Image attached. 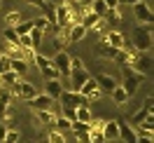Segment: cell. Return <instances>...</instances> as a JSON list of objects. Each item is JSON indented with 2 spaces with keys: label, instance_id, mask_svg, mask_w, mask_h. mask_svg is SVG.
<instances>
[{
  "label": "cell",
  "instance_id": "obj_26",
  "mask_svg": "<svg viewBox=\"0 0 154 143\" xmlns=\"http://www.w3.org/2000/svg\"><path fill=\"white\" fill-rule=\"evenodd\" d=\"M98 19H100V17H98V14H94V12L89 10L87 14H82V19H79V24H82V26H84L87 31H91V28H94V24H96Z\"/></svg>",
  "mask_w": 154,
  "mask_h": 143
},
{
  "label": "cell",
  "instance_id": "obj_30",
  "mask_svg": "<svg viewBox=\"0 0 154 143\" xmlns=\"http://www.w3.org/2000/svg\"><path fill=\"white\" fill-rule=\"evenodd\" d=\"M89 10L94 12V14H98V17H103V14L107 12V7H105V2H103V0H91Z\"/></svg>",
  "mask_w": 154,
  "mask_h": 143
},
{
  "label": "cell",
  "instance_id": "obj_9",
  "mask_svg": "<svg viewBox=\"0 0 154 143\" xmlns=\"http://www.w3.org/2000/svg\"><path fill=\"white\" fill-rule=\"evenodd\" d=\"M131 7H133V17H135L138 21H140V24H149V26H152V21H154L152 7H147V5H145L143 0H138V2H133Z\"/></svg>",
  "mask_w": 154,
  "mask_h": 143
},
{
  "label": "cell",
  "instance_id": "obj_21",
  "mask_svg": "<svg viewBox=\"0 0 154 143\" xmlns=\"http://www.w3.org/2000/svg\"><path fill=\"white\" fill-rule=\"evenodd\" d=\"M40 10L45 12L42 17L49 21V26H56V5H54V2H47V0H45V5H42Z\"/></svg>",
  "mask_w": 154,
  "mask_h": 143
},
{
  "label": "cell",
  "instance_id": "obj_48",
  "mask_svg": "<svg viewBox=\"0 0 154 143\" xmlns=\"http://www.w3.org/2000/svg\"><path fill=\"white\" fill-rule=\"evenodd\" d=\"M68 2H79V0H68Z\"/></svg>",
  "mask_w": 154,
  "mask_h": 143
},
{
  "label": "cell",
  "instance_id": "obj_15",
  "mask_svg": "<svg viewBox=\"0 0 154 143\" xmlns=\"http://www.w3.org/2000/svg\"><path fill=\"white\" fill-rule=\"evenodd\" d=\"M152 110H154V108H152V96H147V103H145V108H140V110H138V113L131 117V122H128V124H131V127H138V124L143 122L147 115H152Z\"/></svg>",
  "mask_w": 154,
  "mask_h": 143
},
{
  "label": "cell",
  "instance_id": "obj_42",
  "mask_svg": "<svg viewBox=\"0 0 154 143\" xmlns=\"http://www.w3.org/2000/svg\"><path fill=\"white\" fill-rule=\"evenodd\" d=\"M5 70H10V57L0 54V73H5Z\"/></svg>",
  "mask_w": 154,
  "mask_h": 143
},
{
  "label": "cell",
  "instance_id": "obj_27",
  "mask_svg": "<svg viewBox=\"0 0 154 143\" xmlns=\"http://www.w3.org/2000/svg\"><path fill=\"white\" fill-rule=\"evenodd\" d=\"M51 124L56 127L58 132L66 134V132H70V124H72V122H70L68 117H63V115H54V122H51Z\"/></svg>",
  "mask_w": 154,
  "mask_h": 143
},
{
  "label": "cell",
  "instance_id": "obj_8",
  "mask_svg": "<svg viewBox=\"0 0 154 143\" xmlns=\"http://www.w3.org/2000/svg\"><path fill=\"white\" fill-rule=\"evenodd\" d=\"M79 94L84 96L87 101H98V99H103V92H100V87L96 85V80H94V77H89L87 82L79 87Z\"/></svg>",
  "mask_w": 154,
  "mask_h": 143
},
{
  "label": "cell",
  "instance_id": "obj_44",
  "mask_svg": "<svg viewBox=\"0 0 154 143\" xmlns=\"http://www.w3.org/2000/svg\"><path fill=\"white\" fill-rule=\"evenodd\" d=\"M28 5H33V7H42L45 5V0H26Z\"/></svg>",
  "mask_w": 154,
  "mask_h": 143
},
{
  "label": "cell",
  "instance_id": "obj_36",
  "mask_svg": "<svg viewBox=\"0 0 154 143\" xmlns=\"http://www.w3.org/2000/svg\"><path fill=\"white\" fill-rule=\"evenodd\" d=\"M47 141H49V143H66V138H63V132L54 129V132L47 134Z\"/></svg>",
  "mask_w": 154,
  "mask_h": 143
},
{
  "label": "cell",
  "instance_id": "obj_5",
  "mask_svg": "<svg viewBox=\"0 0 154 143\" xmlns=\"http://www.w3.org/2000/svg\"><path fill=\"white\" fill-rule=\"evenodd\" d=\"M10 92H12V96H17V99H23V101H28V99H33V96L38 94V89L30 85V82L21 80V77L10 87Z\"/></svg>",
  "mask_w": 154,
  "mask_h": 143
},
{
  "label": "cell",
  "instance_id": "obj_46",
  "mask_svg": "<svg viewBox=\"0 0 154 143\" xmlns=\"http://www.w3.org/2000/svg\"><path fill=\"white\" fill-rule=\"evenodd\" d=\"M133 2H138V0H117V5H133Z\"/></svg>",
  "mask_w": 154,
  "mask_h": 143
},
{
  "label": "cell",
  "instance_id": "obj_37",
  "mask_svg": "<svg viewBox=\"0 0 154 143\" xmlns=\"http://www.w3.org/2000/svg\"><path fill=\"white\" fill-rule=\"evenodd\" d=\"M89 136H91V143H105V136H103V132H100V129H94V127H91Z\"/></svg>",
  "mask_w": 154,
  "mask_h": 143
},
{
  "label": "cell",
  "instance_id": "obj_31",
  "mask_svg": "<svg viewBox=\"0 0 154 143\" xmlns=\"http://www.w3.org/2000/svg\"><path fill=\"white\" fill-rule=\"evenodd\" d=\"M14 31H17V35H28L30 31H33V21H19L14 26Z\"/></svg>",
  "mask_w": 154,
  "mask_h": 143
},
{
  "label": "cell",
  "instance_id": "obj_32",
  "mask_svg": "<svg viewBox=\"0 0 154 143\" xmlns=\"http://www.w3.org/2000/svg\"><path fill=\"white\" fill-rule=\"evenodd\" d=\"M2 38L7 40V42H12V45H19V35H17L14 26H7V28H5V33H2Z\"/></svg>",
  "mask_w": 154,
  "mask_h": 143
},
{
  "label": "cell",
  "instance_id": "obj_33",
  "mask_svg": "<svg viewBox=\"0 0 154 143\" xmlns=\"http://www.w3.org/2000/svg\"><path fill=\"white\" fill-rule=\"evenodd\" d=\"M28 35H30V42H33V49H35V52H40V42H42V35H45V33H40L38 28H33Z\"/></svg>",
  "mask_w": 154,
  "mask_h": 143
},
{
  "label": "cell",
  "instance_id": "obj_38",
  "mask_svg": "<svg viewBox=\"0 0 154 143\" xmlns=\"http://www.w3.org/2000/svg\"><path fill=\"white\" fill-rule=\"evenodd\" d=\"M19 21H21V14H19V12H10V14L5 17V24H7V26H17Z\"/></svg>",
  "mask_w": 154,
  "mask_h": 143
},
{
  "label": "cell",
  "instance_id": "obj_16",
  "mask_svg": "<svg viewBox=\"0 0 154 143\" xmlns=\"http://www.w3.org/2000/svg\"><path fill=\"white\" fill-rule=\"evenodd\" d=\"M117 52H119V49H115L112 45H107L105 40H100V42L96 45V54H98L100 59H112V61H115Z\"/></svg>",
  "mask_w": 154,
  "mask_h": 143
},
{
  "label": "cell",
  "instance_id": "obj_4",
  "mask_svg": "<svg viewBox=\"0 0 154 143\" xmlns=\"http://www.w3.org/2000/svg\"><path fill=\"white\" fill-rule=\"evenodd\" d=\"M126 66H131L133 70L147 75L149 68H152V61H149V54H147V52H133V54H131V61H128Z\"/></svg>",
  "mask_w": 154,
  "mask_h": 143
},
{
  "label": "cell",
  "instance_id": "obj_20",
  "mask_svg": "<svg viewBox=\"0 0 154 143\" xmlns=\"http://www.w3.org/2000/svg\"><path fill=\"white\" fill-rule=\"evenodd\" d=\"M12 92L7 87H0V117H5V113L10 110V103H12Z\"/></svg>",
  "mask_w": 154,
  "mask_h": 143
},
{
  "label": "cell",
  "instance_id": "obj_41",
  "mask_svg": "<svg viewBox=\"0 0 154 143\" xmlns=\"http://www.w3.org/2000/svg\"><path fill=\"white\" fill-rule=\"evenodd\" d=\"M77 68H84V61L79 57H70V70H77Z\"/></svg>",
  "mask_w": 154,
  "mask_h": 143
},
{
  "label": "cell",
  "instance_id": "obj_17",
  "mask_svg": "<svg viewBox=\"0 0 154 143\" xmlns=\"http://www.w3.org/2000/svg\"><path fill=\"white\" fill-rule=\"evenodd\" d=\"M61 92H63V85H61V80H47V85H45V94H47L49 99L58 101Z\"/></svg>",
  "mask_w": 154,
  "mask_h": 143
},
{
  "label": "cell",
  "instance_id": "obj_47",
  "mask_svg": "<svg viewBox=\"0 0 154 143\" xmlns=\"http://www.w3.org/2000/svg\"><path fill=\"white\" fill-rule=\"evenodd\" d=\"M143 2L147 5V7H152V5H154V0H143Z\"/></svg>",
  "mask_w": 154,
  "mask_h": 143
},
{
  "label": "cell",
  "instance_id": "obj_29",
  "mask_svg": "<svg viewBox=\"0 0 154 143\" xmlns=\"http://www.w3.org/2000/svg\"><path fill=\"white\" fill-rule=\"evenodd\" d=\"M35 117L40 120V124H51L54 122V113H51V110H35Z\"/></svg>",
  "mask_w": 154,
  "mask_h": 143
},
{
  "label": "cell",
  "instance_id": "obj_25",
  "mask_svg": "<svg viewBox=\"0 0 154 143\" xmlns=\"http://www.w3.org/2000/svg\"><path fill=\"white\" fill-rule=\"evenodd\" d=\"M10 70H14V73L21 77L26 70H28V63H26L23 59H10Z\"/></svg>",
  "mask_w": 154,
  "mask_h": 143
},
{
  "label": "cell",
  "instance_id": "obj_35",
  "mask_svg": "<svg viewBox=\"0 0 154 143\" xmlns=\"http://www.w3.org/2000/svg\"><path fill=\"white\" fill-rule=\"evenodd\" d=\"M2 143H21V134L14 132V129H7V134H5Z\"/></svg>",
  "mask_w": 154,
  "mask_h": 143
},
{
  "label": "cell",
  "instance_id": "obj_39",
  "mask_svg": "<svg viewBox=\"0 0 154 143\" xmlns=\"http://www.w3.org/2000/svg\"><path fill=\"white\" fill-rule=\"evenodd\" d=\"M72 134H75V141H77V143H91L89 132H72Z\"/></svg>",
  "mask_w": 154,
  "mask_h": 143
},
{
  "label": "cell",
  "instance_id": "obj_45",
  "mask_svg": "<svg viewBox=\"0 0 154 143\" xmlns=\"http://www.w3.org/2000/svg\"><path fill=\"white\" fill-rule=\"evenodd\" d=\"M7 129H10V127H7V124H0V141H2V138H5V134H7Z\"/></svg>",
  "mask_w": 154,
  "mask_h": 143
},
{
  "label": "cell",
  "instance_id": "obj_6",
  "mask_svg": "<svg viewBox=\"0 0 154 143\" xmlns=\"http://www.w3.org/2000/svg\"><path fill=\"white\" fill-rule=\"evenodd\" d=\"M49 61H51V66L58 70V75H61V77H68V75H70V54H68V52L58 49Z\"/></svg>",
  "mask_w": 154,
  "mask_h": 143
},
{
  "label": "cell",
  "instance_id": "obj_43",
  "mask_svg": "<svg viewBox=\"0 0 154 143\" xmlns=\"http://www.w3.org/2000/svg\"><path fill=\"white\" fill-rule=\"evenodd\" d=\"M103 2H105L107 10H117V7H119V5H117V0H103Z\"/></svg>",
  "mask_w": 154,
  "mask_h": 143
},
{
  "label": "cell",
  "instance_id": "obj_13",
  "mask_svg": "<svg viewBox=\"0 0 154 143\" xmlns=\"http://www.w3.org/2000/svg\"><path fill=\"white\" fill-rule=\"evenodd\" d=\"M100 132L105 136V141H115V138H119V122L117 120H105Z\"/></svg>",
  "mask_w": 154,
  "mask_h": 143
},
{
  "label": "cell",
  "instance_id": "obj_40",
  "mask_svg": "<svg viewBox=\"0 0 154 143\" xmlns=\"http://www.w3.org/2000/svg\"><path fill=\"white\" fill-rule=\"evenodd\" d=\"M61 115H63V117H68V120L72 122V120H75V108H68V106H61Z\"/></svg>",
  "mask_w": 154,
  "mask_h": 143
},
{
  "label": "cell",
  "instance_id": "obj_34",
  "mask_svg": "<svg viewBox=\"0 0 154 143\" xmlns=\"http://www.w3.org/2000/svg\"><path fill=\"white\" fill-rule=\"evenodd\" d=\"M33 21V28H38L40 33H45V31L49 28V21L45 19V17H35V19H30Z\"/></svg>",
  "mask_w": 154,
  "mask_h": 143
},
{
  "label": "cell",
  "instance_id": "obj_18",
  "mask_svg": "<svg viewBox=\"0 0 154 143\" xmlns=\"http://www.w3.org/2000/svg\"><path fill=\"white\" fill-rule=\"evenodd\" d=\"M119 138H122L124 143H135L138 136H135V129L128 122H119Z\"/></svg>",
  "mask_w": 154,
  "mask_h": 143
},
{
  "label": "cell",
  "instance_id": "obj_14",
  "mask_svg": "<svg viewBox=\"0 0 154 143\" xmlns=\"http://www.w3.org/2000/svg\"><path fill=\"white\" fill-rule=\"evenodd\" d=\"M103 40H105L107 45H112L115 49H122V47L126 45L124 33H119V31H115V28H112V31H107V33H105V38H103Z\"/></svg>",
  "mask_w": 154,
  "mask_h": 143
},
{
  "label": "cell",
  "instance_id": "obj_1",
  "mask_svg": "<svg viewBox=\"0 0 154 143\" xmlns=\"http://www.w3.org/2000/svg\"><path fill=\"white\" fill-rule=\"evenodd\" d=\"M131 40H133L131 47H133L135 52H149V49H152V40H154V26H149V24H138V26H133Z\"/></svg>",
  "mask_w": 154,
  "mask_h": 143
},
{
  "label": "cell",
  "instance_id": "obj_49",
  "mask_svg": "<svg viewBox=\"0 0 154 143\" xmlns=\"http://www.w3.org/2000/svg\"><path fill=\"white\" fill-rule=\"evenodd\" d=\"M0 5H2V2H0Z\"/></svg>",
  "mask_w": 154,
  "mask_h": 143
},
{
  "label": "cell",
  "instance_id": "obj_23",
  "mask_svg": "<svg viewBox=\"0 0 154 143\" xmlns=\"http://www.w3.org/2000/svg\"><path fill=\"white\" fill-rule=\"evenodd\" d=\"M103 21H105V26H112V28H115V26L122 24V14L117 10H107L105 14H103Z\"/></svg>",
  "mask_w": 154,
  "mask_h": 143
},
{
  "label": "cell",
  "instance_id": "obj_11",
  "mask_svg": "<svg viewBox=\"0 0 154 143\" xmlns=\"http://www.w3.org/2000/svg\"><path fill=\"white\" fill-rule=\"evenodd\" d=\"M26 103H28L33 110H51V108H54V99H49L47 94H42V96L35 94L33 99H28Z\"/></svg>",
  "mask_w": 154,
  "mask_h": 143
},
{
  "label": "cell",
  "instance_id": "obj_10",
  "mask_svg": "<svg viewBox=\"0 0 154 143\" xmlns=\"http://www.w3.org/2000/svg\"><path fill=\"white\" fill-rule=\"evenodd\" d=\"M91 73H89L87 68H77V70H70V75H68V82H70V89L72 92H79V87L87 82Z\"/></svg>",
  "mask_w": 154,
  "mask_h": 143
},
{
  "label": "cell",
  "instance_id": "obj_12",
  "mask_svg": "<svg viewBox=\"0 0 154 143\" xmlns=\"http://www.w3.org/2000/svg\"><path fill=\"white\" fill-rule=\"evenodd\" d=\"M94 80H96V85L100 87V92H103V94H110V92H112V89L117 87L115 77H112V75H107V73H98Z\"/></svg>",
  "mask_w": 154,
  "mask_h": 143
},
{
  "label": "cell",
  "instance_id": "obj_3",
  "mask_svg": "<svg viewBox=\"0 0 154 143\" xmlns=\"http://www.w3.org/2000/svg\"><path fill=\"white\" fill-rule=\"evenodd\" d=\"M33 63L40 68V73H42V77L45 80H58V70L54 66H51V61H49V57H45V54H40V52H35V57H33Z\"/></svg>",
  "mask_w": 154,
  "mask_h": 143
},
{
  "label": "cell",
  "instance_id": "obj_2",
  "mask_svg": "<svg viewBox=\"0 0 154 143\" xmlns=\"http://www.w3.org/2000/svg\"><path fill=\"white\" fill-rule=\"evenodd\" d=\"M145 80L143 73H138V70H133L131 66H124V89H126V94L128 96H133L135 92H138V87H140V82Z\"/></svg>",
  "mask_w": 154,
  "mask_h": 143
},
{
  "label": "cell",
  "instance_id": "obj_7",
  "mask_svg": "<svg viewBox=\"0 0 154 143\" xmlns=\"http://www.w3.org/2000/svg\"><path fill=\"white\" fill-rule=\"evenodd\" d=\"M58 103L61 106H68V108H77V106H87L89 101L79 92H72V89H63L61 96H58Z\"/></svg>",
  "mask_w": 154,
  "mask_h": 143
},
{
  "label": "cell",
  "instance_id": "obj_24",
  "mask_svg": "<svg viewBox=\"0 0 154 143\" xmlns=\"http://www.w3.org/2000/svg\"><path fill=\"white\" fill-rule=\"evenodd\" d=\"M17 80H19V75H17L14 70H5V73H0V87H7V89H10Z\"/></svg>",
  "mask_w": 154,
  "mask_h": 143
},
{
  "label": "cell",
  "instance_id": "obj_19",
  "mask_svg": "<svg viewBox=\"0 0 154 143\" xmlns=\"http://www.w3.org/2000/svg\"><path fill=\"white\" fill-rule=\"evenodd\" d=\"M84 35H87V28H84L82 24H72V26L68 28V45H70V42H79Z\"/></svg>",
  "mask_w": 154,
  "mask_h": 143
},
{
  "label": "cell",
  "instance_id": "obj_28",
  "mask_svg": "<svg viewBox=\"0 0 154 143\" xmlns=\"http://www.w3.org/2000/svg\"><path fill=\"white\" fill-rule=\"evenodd\" d=\"M2 54L10 57V59H21V47H19V45H12V42H5Z\"/></svg>",
  "mask_w": 154,
  "mask_h": 143
},
{
  "label": "cell",
  "instance_id": "obj_22",
  "mask_svg": "<svg viewBox=\"0 0 154 143\" xmlns=\"http://www.w3.org/2000/svg\"><path fill=\"white\" fill-rule=\"evenodd\" d=\"M110 96H112V99H115V103H117V106H124L126 101H128V99H131V96L126 94V89H124V87H122V85H117L115 89H112V92H110Z\"/></svg>",
  "mask_w": 154,
  "mask_h": 143
}]
</instances>
